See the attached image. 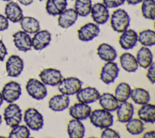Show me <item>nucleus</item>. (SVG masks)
I'll list each match as a JSON object with an SVG mask.
<instances>
[{
  "label": "nucleus",
  "instance_id": "f257e3e1",
  "mask_svg": "<svg viewBox=\"0 0 155 138\" xmlns=\"http://www.w3.org/2000/svg\"><path fill=\"white\" fill-rule=\"evenodd\" d=\"M88 117L93 125L101 129L110 127L113 123V116L110 111L104 109L91 111Z\"/></svg>",
  "mask_w": 155,
  "mask_h": 138
},
{
  "label": "nucleus",
  "instance_id": "f03ea898",
  "mask_svg": "<svg viewBox=\"0 0 155 138\" xmlns=\"http://www.w3.org/2000/svg\"><path fill=\"white\" fill-rule=\"evenodd\" d=\"M130 23V18L128 13L124 9L115 10L111 16L110 24L112 29L116 32L122 33L125 31Z\"/></svg>",
  "mask_w": 155,
  "mask_h": 138
},
{
  "label": "nucleus",
  "instance_id": "7ed1b4c3",
  "mask_svg": "<svg viewBox=\"0 0 155 138\" xmlns=\"http://www.w3.org/2000/svg\"><path fill=\"white\" fill-rule=\"evenodd\" d=\"M24 120L27 126L33 131H38L44 126L43 116L34 108H29L25 111Z\"/></svg>",
  "mask_w": 155,
  "mask_h": 138
},
{
  "label": "nucleus",
  "instance_id": "20e7f679",
  "mask_svg": "<svg viewBox=\"0 0 155 138\" xmlns=\"http://www.w3.org/2000/svg\"><path fill=\"white\" fill-rule=\"evenodd\" d=\"M58 86L61 94L69 96L76 94L82 88V81L76 77H68L63 78Z\"/></svg>",
  "mask_w": 155,
  "mask_h": 138
},
{
  "label": "nucleus",
  "instance_id": "39448f33",
  "mask_svg": "<svg viewBox=\"0 0 155 138\" xmlns=\"http://www.w3.org/2000/svg\"><path fill=\"white\" fill-rule=\"evenodd\" d=\"M25 89L30 96L38 100L44 99L47 95L45 85L36 78H30L27 81Z\"/></svg>",
  "mask_w": 155,
  "mask_h": 138
},
{
  "label": "nucleus",
  "instance_id": "423d86ee",
  "mask_svg": "<svg viewBox=\"0 0 155 138\" xmlns=\"http://www.w3.org/2000/svg\"><path fill=\"white\" fill-rule=\"evenodd\" d=\"M22 114L19 106L15 103H10L4 109V119L8 126L12 128L22 121Z\"/></svg>",
  "mask_w": 155,
  "mask_h": 138
},
{
  "label": "nucleus",
  "instance_id": "0eeeda50",
  "mask_svg": "<svg viewBox=\"0 0 155 138\" xmlns=\"http://www.w3.org/2000/svg\"><path fill=\"white\" fill-rule=\"evenodd\" d=\"M21 93L20 84L14 81H10L7 83L4 86L1 91L3 100L8 103H12L16 101L21 96Z\"/></svg>",
  "mask_w": 155,
  "mask_h": 138
},
{
  "label": "nucleus",
  "instance_id": "6e6552de",
  "mask_svg": "<svg viewBox=\"0 0 155 138\" xmlns=\"http://www.w3.org/2000/svg\"><path fill=\"white\" fill-rule=\"evenodd\" d=\"M119 71L120 69L116 63L113 61H107L102 67L100 79L107 85L113 83L117 77Z\"/></svg>",
  "mask_w": 155,
  "mask_h": 138
},
{
  "label": "nucleus",
  "instance_id": "1a4fd4ad",
  "mask_svg": "<svg viewBox=\"0 0 155 138\" xmlns=\"http://www.w3.org/2000/svg\"><path fill=\"white\" fill-rule=\"evenodd\" d=\"M39 77L45 85L50 86H58L63 78L61 71L54 68L44 69L39 73Z\"/></svg>",
  "mask_w": 155,
  "mask_h": 138
},
{
  "label": "nucleus",
  "instance_id": "9d476101",
  "mask_svg": "<svg viewBox=\"0 0 155 138\" xmlns=\"http://www.w3.org/2000/svg\"><path fill=\"white\" fill-rule=\"evenodd\" d=\"M5 69L8 76L17 77L23 71L24 61L19 56L12 55L6 61Z\"/></svg>",
  "mask_w": 155,
  "mask_h": 138
},
{
  "label": "nucleus",
  "instance_id": "9b49d317",
  "mask_svg": "<svg viewBox=\"0 0 155 138\" xmlns=\"http://www.w3.org/2000/svg\"><path fill=\"white\" fill-rule=\"evenodd\" d=\"M90 13L93 20L97 24H104L110 16L108 8L101 2L95 3L92 5Z\"/></svg>",
  "mask_w": 155,
  "mask_h": 138
},
{
  "label": "nucleus",
  "instance_id": "f8f14e48",
  "mask_svg": "<svg viewBox=\"0 0 155 138\" xmlns=\"http://www.w3.org/2000/svg\"><path fill=\"white\" fill-rule=\"evenodd\" d=\"M100 29L97 24L88 22L78 30V36L82 41H89L98 36Z\"/></svg>",
  "mask_w": 155,
  "mask_h": 138
},
{
  "label": "nucleus",
  "instance_id": "ddd939ff",
  "mask_svg": "<svg viewBox=\"0 0 155 138\" xmlns=\"http://www.w3.org/2000/svg\"><path fill=\"white\" fill-rule=\"evenodd\" d=\"M76 94L78 101L85 104L96 102L100 95L98 90L96 88L91 86L81 88Z\"/></svg>",
  "mask_w": 155,
  "mask_h": 138
},
{
  "label": "nucleus",
  "instance_id": "4468645a",
  "mask_svg": "<svg viewBox=\"0 0 155 138\" xmlns=\"http://www.w3.org/2000/svg\"><path fill=\"white\" fill-rule=\"evenodd\" d=\"M51 39V33L47 30H39L31 38V46L36 50H41L49 45Z\"/></svg>",
  "mask_w": 155,
  "mask_h": 138
},
{
  "label": "nucleus",
  "instance_id": "2eb2a0df",
  "mask_svg": "<svg viewBox=\"0 0 155 138\" xmlns=\"http://www.w3.org/2000/svg\"><path fill=\"white\" fill-rule=\"evenodd\" d=\"M13 43L16 47L20 51L27 52L31 49V38L28 33L19 30L13 35Z\"/></svg>",
  "mask_w": 155,
  "mask_h": 138
},
{
  "label": "nucleus",
  "instance_id": "dca6fc26",
  "mask_svg": "<svg viewBox=\"0 0 155 138\" xmlns=\"http://www.w3.org/2000/svg\"><path fill=\"white\" fill-rule=\"evenodd\" d=\"M91 108L88 104L79 102L71 106L69 108V114L73 119L84 120L88 118Z\"/></svg>",
  "mask_w": 155,
  "mask_h": 138
},
{
  "label": "nucleus",
  "instance_id": "f3484780",
  "mask_svg": "<svg viewBox=\"0 0 155 138\" xmlns=\"http://www.w3.org/2000/svg\"><path fill=\"white\" fill-rule=\"evenodd\" d=\"M137 33L133 29H126L122 32L119 36V43L120 47L125 50L133 49L137 44Z\"/></svg>",
  "mask_w": 155,
  "mask_h": 138
},
{
  "label": "nucleus",
  "instance_id": "a211bd4d",
  "mask_svg": "<svg viewBox=\"0 0 155 138\" xmlns=\"http://www.w3.org/2000/svg\"><path fill=\"white\" fill-rule=\"evenodd\" d=\"M78 15L74 9L70 8L65 9L58 16V25L63 28L67 29L73 26L78 19Z\"/></svg>",
  "mask_w": 155,
  "mask_h": 138
},
{
  "label": "nucleus",
  "instance_id": "6ab92c4d",
  "mask_svg": "<svg viewBox=\"0 0 155 138\" xmlns=\"http://www.w3.org/2000/svg\"><path fill=\"white\" fill-rule=\"evenodd\" d=\"M70 103L68 95L61 94L51 97L48 101V108L53 111L60 112L66 109Z\"/></svg>",
  "mask_w": 155,
  "mask_h": 138
},
{
  "label": "nucleus",
  "instance_id": "aec40b11",
  "mask_svg": "<svg viewBox=\"0 0 155 138\" xmlns=\"http://www.w3.org/2000/svg\"><path fill=\"white\" fill-rule=\"evenodd\" d=\"M134 114V106L133 104L127 101L121 102L116 109L117 120L121 123H126L133 118Z\"/></svg>",
  "mask_w": 155,
  "mask_h": 138
},
{
  "label": "nucleus",
  "instance_id": "412c9836",
  "mask_svg": "<svg viewBox=\"0 0 155 138\" xmlns=\"http://www.w3.org/2000/svg\"><path fill=\"white\" fill-rule=\"evenodd\" d=\"M5 15L8 20L14 23L20 22L24 16L20 6L13 1L9 2L5 5Z\"/></svg>",
  "mask_w": 155,
  "mask_h": 138
},
{
  "label": "nucleus",
  "instance_id": "4be33fe9",
  "mask_svg": "<svg viewBox=\"0 0 155 138\" xmlns=\"http://www.w3.org/2000/svg\"><path fill=\"white\" fill-rule=\"evenodd\" d=\"M97 54L101 60L106 62L114 61L117 57L116 50L113 46L105 43H102L98 46Z\"/></svg>",
  "mask_w": 155,
  "mask_h": 138
},
{
  "label": "nucleus",
  "instance_id": "5701e85b",
  "mask_svg": "<svg viewBox=\"0 0 155 138\" xmlns=\"http://www.w3.org/2000/svg\"><path fill=\"white\" fill-rule=\"evenodd\" d=\"M98 100L102 109L110 112L116 111L119 105V102L114 95L109 92H104L100 95Z\"/></svg>",
  "mask_w": 155,
  "mask_h": 138
},
{
  "label": "nucleus",
  "instance_id": "b1692460",
  "mask_svg": "<svg viewBox=\"0 0 155 138\" xmlns=\"http://www.w3.org/2000/svg\"><path fill=\"white\" fill-rule=\"evenodd\" d=\"M85 127L81 120L73 119L67 124V133L70 138H82L85 134Z\"/></svg>",
  "mask_w": 155,
  "mask_h": 138
},
{
  "label": "nucleus",
  "instance_id": "393cba45",
  "mask_svg": "<svg viewBox=\"0 0 155 138\" xmlns=\"http://www.w3.org/2000/svg\"><path fill=\"white\" fill-rule=\"evenodd\" d=\"M136 58L139 66L147 69L153 63V55L148 47L142 46L138 50Z\"/></svg>",
  "mask_w": 155,
  "mask_h": 138
},
{
  "label": "nucleus",
  "instance_id": "a878e982",
  "mask_svg": "<svg viewBox=\"0 0 155 138\" xmlns=\"http://www.w3.org/2000/svg\"><path fill=\"white\" fill-rule=\"evenodd\" d=\"M121 67L128 72H134L138 68L136 57L130 53L124 52L119 57Z\"/></svg>",
  "mask_w": 155,
  "mask_h": 138
},
{
  "label": "nucleus",
  "instance_id": "bb28decb",
  "mask_svg": "<svg viewBox=\"0 0 155 138\" xmlns=\"http://www.w3.org/2000/svg\"><path fill=\"white\" fill-rule=\"evenodd\" d=\"M137 116L142 121L154 123L155 122V106L148 103L142 105L137 111Z\"/></svg>",
  "mask_w": 155,
  "mask_h": 138
},
{
  "label": "nucleus",
  "instance_id": "cd10ccee",
  "mask_svg": "<svg viewBox=\"0 0 155 138\" xmlns=\"http://www.w3.org/2000/svg\"><path fill=\"white\" fill-rule=\"evenodd\" d=\"M67 0H47L45 10L51 16L59 15L67 6Z\"/></svg>",
  "mask_w": 155,
  "mask_h": 138
},
{
  "label": "nucleus",
  "instance_id": "c85d7f7f",
  "mask_svg": "<svg viewBox=\"0 0 155 138\" xmlns=\"http://www.w3.org/2000/svg\"><path fill=\"white\" fill-rule=\"evenodd\" d=\"M20 25L22 30L28 34H34L40 30L39 22L31 16H23Z\"/></svg>",
  "mask_w": 155,
  "mask_h": 138
},
{
  "label": "nucleus",
  "instance_id": "c756f323",
  "mask_svg": "<svg viewBox=\"0 0 155 138\" xmlns=\"http://www.w3.org/2000/svg\"><path fill=\"white\" fill-rule=\"evenodd\" d=\"M130 97L136 104L141 105L149 103L151 99L148 91L141 88H135L131 89Z\"/></svg>",
  "mask_w": 155,
  "mask_h": 138
},
{
  "label": "nucleus",
  "instance_id": "7c9ffc66",
  "mask_svg": "<svg viewBox=\"0 0 155 138\" xmlns=\"http://www.w3.org/2000/svg\"><path fill=\"white\" fill-rule=\"evenodd\" d=\"M131 90L129 84L125 82H121L116 87L114 95L119 102H124L129 98Z\"/></svg>",
  "mask_w": 155,
  "mask_h": 138
},
{
  "label": "nucleus",
  "instance_id": "2f4dec72",
  "mask_svg": "<svg viewBox=\"0 0 155 138\" xmlns=\"http://www.w3.org/2000/svg\"><path fill=\"white\" fill-rule=\"evenodd\" d=\"M137 41L146 47H150L155 44V32L151 29H145L137 35Z\"/></svg>",
  "mask_w": 155,
  "mask_h": 138
},
{
  "label": "nucleus",
  "instance_id": "473e14b6",
  "mask_svg": "<svg viewBox=\"0 0 155 138\" xmlns=\"http://www.w3.org/2000/svg\"><path fill=\"white\" fill-rule=\"evenodd\" d=\"M126 123V129L132 135H139L145 129L144 123L140 119H131Z\"/></svg>",
  "mask_w": 155,
  "mask_h": 138
},
{
  "label": "nucleus",
  "instance_id": "72a5a7b5",
  "mask_svg": "<svg viewBox=\"0 0 155 138\" xmlns=\"http://www.w3.org/2000/svg\"><path fill=\"white\" fill-rule=\"evenodd\" d=\"M92 7L91 0H76L74 3V10L78 15L87 16L91 12Z\"/></svg>",
  "mask_w": 155,
  "mask_h": 138
},
{
  "label": "nucleus",
  "instance_id": "f704fd0d",
  "mask_svg": "<svg viewBox=\"0 0 155 138\" xmlns=\"http://www.w3.org/2000/svg\"><path fill=\"white\" fill-rule=\"evenodd\" d=\"M141 12L145 18L154 20L155 18L154 0H143L142 2Z\"/></svg>",
  "mask_w": 155,
  "mask_h": 138
},
{
  "label": "nucleus",
  "instance_id": "c9c22d12",
  "mask_svg": "<svg viewBox=\"0 0 155 138\" xmlns=\"http://www.w3.org/2000/svg\"><path fill=\"white\" fill-rule=\"evenodd\" d=\"M30 132L29 128L24 125H18L12 127L9 133L8 137L10 138H28L30 137Z\"/></svg>",
  "mask_w": 155,
  "mask_h": 138
},
{
  "label": "nucleus",
  "instance_id": "e433bc0d",
  "mask_svg": "<svg viewBox=\"0 0 155 138\" xmlns=\"http://www.w3.org/2000/svg\"><path fill=\"white\" fill-rule=\"evenodd\" d=\"M101 137L102 138H120L119 134L113 129L107 127L102 131Z\"/></svg>",
  "mask_w": 155,
  "mask_h": 138
},
{
  "label": "nucleus",
  "instance_id": "4c0bfd02",
  "mask_svg": "<svg viewBox=\"0 0 155 138\" xmlns=\"http://www.w3.org/2000/svg\"><path fill=\"white\" fill-rule=\"evenodd\" d=\"M103 4L108 9L116 8L122 5L125 0H102Z\"/></svg>",
  "mask_w": 155,
  "mask_h": 138
},
{
  "label": "nucleus",
  "instance_id": "58836bf2",
  "mask_svg": "<svg viewBox=\"0 0 155 138\" xmlns=\"http://www.w3.org/2000/svg\"><path fill=\"white\" fill-rule=\"evenodd\" d=\"M154 67L155 64L153 61V63L149 66L148 67V71L146 74V76L148 80L152 84H154L155 83V71H154Z\"/></svg>",
  "mask_w": 155,
  "mask_h": 138
},
{
  "label": "nucleus",
  "instance_id": "ea45409f",
  "mask_svg": "<svg viewBox=\"0 0 155 138\" xmlns=\"http://www.w3.org/2000/svg\"><path fill=\"white\" fill-rule=\"evenodd\" d=\"M8 27V21L6 16L0 14V31L7 29Z\"/></svg>",
  "mask_w": 155,
  "mask_h": 138
},
{
  "label": "nucleus",
  "instance_id": "a19ab883",
  "mask_svg": "<svg viewBox=\"0 0 155 138\" xmlns=\"http://www.w3.org/2000/svg\"><path fill=\"white\" fill-rule=\"evenodd\" d=\"M7 55V48L2 40L0 39V61H4L5 57Z\"/></svg>",
  "mask_w": 155,
  "mask_h": 138
},
{
  "label": "nucleus",
  "instance_id": "79ce46f5",
  "mask_svg": "<svg viewBox=\"0 0 155 138\" xmlns=\"http://www.w3.org/2000/svg\"><path fill=\"white\" fill-rule=\"evenodd\" d=\"M154 136H155L154 131L150 130V131L145 132L143 135V137H144V138H154Z\"/></svg>",
  "mask_w": 155,
  "mask_h": 138
},
{
  "label": "nucleus",
  "instance_id": "37998d69",
  "mask_svg": "<svg viewBox=\"0 0 155 138\" xmlns=\"http://www.w3.org/2000/svg\"><path fill=\"white\" fill-rule=\"evenodd\" d=\"M18 1L20 4L24 5H29L33 2V0H18Z\"/></svg>",
  "mask_w": 155,
  "mask_h": 138
},
{
  "label": "nucleus",
  "instance_id": "c03bdc74",
  "mask_svg": "<svg viewBox=\"0 0 155 138\" xmlns=\"http://www.w3.org/2000/svg\"><path fill=\"white\" fill-rule=\"evenodd\" d=\"M128 4L130 5H136L142 2L143 0H125Z\"/></svg>",
  "mask_w": 155,
  "mask_h": 138
},
{
  "label": "nucleus",
  "instance_id": "a18cd8bd",
  "mask_svg": "<svg viewBox=\"0 0 155 138\" xmlns=\"http://www.w3.org/2000/svg\"><path fill=\"white\" fill-rule=\"evenodd\" d=\"M3 98L2 97V95H1V92H0V107L2 105V104L3 103Z\"/></svg>",
  "mask_w": 155,
  "mask_h": 138
},
{
  "label": "nucleus",
  "instance_id": "49530a36",
  "mask_svg": "<svg viewBox=\"0 0 155 138\" xmlns=\"http://www.w3.org/2000/svg\"><path fill=\"white\" fill-rule=\"evenodd\" d=\"M2 117H1V114H0V125L1 124V123H2Z\"/></svg>",
  "mask_w": 155,
  "mask_h": 138
},
{
  "label": "nucleus",
  "instance_id": "de8ad7c7",
  "mask_svg": "<svg viewBox=\"0 0 155 138\" xmlns=\"http://www.w3.org/2000/svg\"><path fill=\"white\" fill-rule=\"evenodd\" d=\"M2 1H10V0H2Z\"/></svg>",
  "mask_w": 155,
  "mask_h": 138
},
{
  "label": "nucleus",
  "instance_id": "09e8293b",
  "mask_svg": "<svg viewBox=\"0 0 155 138\" xmlns=\"http://www.w3.org/2000/svg\"><path fill=\"white\" fill-rule=\"evenodd\" d=\"M39 1H44V0H39Z\"/></svg>",
  "mask_w": 155,
  "mask_h": 138
}]
</instances>
